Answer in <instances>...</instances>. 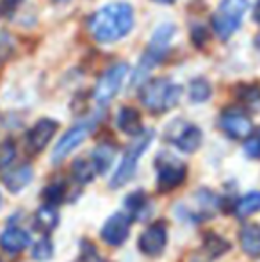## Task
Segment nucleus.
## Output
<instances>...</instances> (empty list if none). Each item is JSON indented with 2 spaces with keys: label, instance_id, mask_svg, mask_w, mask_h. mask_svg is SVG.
<instances>
[{
  "label": "nucleus",
  "instance_id": "obj_20",
  "mask_svg": "<svg viewBox=\"0 0 260 262\" xmlns=\"http://www.w3.org/2000/svg\"><path fill=\"white\" fill-rule=\"evenodd\" d=\"M34 221H36V228H38L39 232L49 234V232H52L54 228L57 227V223H59V212H57L54 205H50V204L43 205V207H39L38 212H36Z\"/></svg>",
  "mask_w": 260,
  "mask_h": 262
},
{
  "label": "nucleus",
  "instance_id": "obj_12",
  "mask_svg": "<svg viewBox=\"0 0 260 262\" xmlns=\"http://www.w3.org/2000/svg\"><path fill=\"white\" fill-rule=\"evenodd\" d=\"M168 245V230L162 223H153L139 235L137 246L145 255L159 257Z\"/></svg>",
  "mask_w": 260,
  "mask_h": 262
},
{
  "label": "nucleus",
  "instance_id": "obj_35",
  "mask_svg": "<svg viewBox=\"0 0 260 262\" xmlns=\"http://www.w3.org/2000/svg\"><path fill=\"white\" fill-rule=\"evenodd\" d=\"M0 202H2V198H0Z\"/></svg>",
  "mask_w": 260,
  "mask_h": 262
},
{
  "label": "nucleus",
  "instance_id": "obj_16",
  "mask_svg": "<svg viewBox=\"0 0 260 262\" xmlns=\"http://www.w3.org/2000/svg\"><path fill=\"white\" fill-rule=\"evenodd\" d=\"M116 125L118 128L127 136H137L143 132V120H141V114H139L137 109L134 107H122L116 116Z\"/></svg>",
  "mask_w": 260,
  "mask_h": 262
},
{
  "label": "nucleus",
  "instance_id": "obj_30",
  "mask_svg": "<svg viewBox=\"0 0 260 262\" xmlns=\"http://www.w3.org/2000/svg\"><path fill=\"white\" fill-rule=\"evenodd\" d=\"M14 159V145L9 141L0 145V168H6L11 164V161Z\"/></svg>",
  "mask_w": 260,
  "mask_h": 262
},
{
  "label": "nucleus",
  "instance_id": "obj_33",
  "mask_svg": "<svg viewBox=\"0 0 260 262\" xmlns=\"http://www.w3.org/2000/svg\"><path fill=\"white\" fill-rule=\"evenodd\" d=\"M155 2H159V4H173L175 0H155Z\"/></svg>",
  "mask_w": 260,
  "mask_h": 262
},
{
  "label": "nucleus",
  "instance_id": "obj_28",
  "mask_svg": "<svg viewBox=\"0 0 260 262\" xmlns=\"http://www.w3.org/2000/svg\"><path fill=\"white\" fill-rule=\"evenodd\" d=\"M43 196H45V200L49 202L50 205L59 204V202L64 198V187L61 186V184H52V186H49L45 189Z\"/></svg>",
  "mask_w": 260,
  "mask_h": 262
},
{
  "label": "nucleus",
  "instance_id": "obj_27",
  "mask_svg": "<svg viewBox=\"0 0 260 262\" xmlns=\"http://www.w3.org/2000/svg\"><path fill=\"white\" fill-rule=\"evenodd\" d=\"M77 262H107V260H105L104 257H100V253L97 252L94 245L84 241L82 245H80V257Z\"/></svg>",
  "mask_w": 260,
  "mask_h": 262
},
{
  "label": "nucleus",
  "instance_id": "obj_24",
  "mask_svg": "<svg viewBox=\"0 0 260 262\" xmlns=\"http://www.w3.org/2000/svg\"><path fill=\"white\" fill-rule=\"evenodd\" d=\"M212 95L210 82L207 79H193L189 84V100L195 102V104H201V102H207Z\"/></svg>",
  "mask_w": 260,
  "mask_h": 262
},
{
  "label": "nucleus",
  "instance_id": "obj_14",
  "mask_svg": "<svg viewBox=\"0 0 260 262\" xmlns=\"http://www.w3.org/2000/svg\"><path fill=\"white\" fill-rule=\"evenodd\" d=\"M239 243L243 252L251 259L260 257V225L258 223H244L239 232Z\"/></svg>",
  "mask_w": 260,
  "mask_h": 262
},
{
  "label": "nucleus",
  "instance_id": "obj_22",
  "mask_svg": "<svg viewBox=\"0 0 260 262\" xmlns=\"http://www.w3.org/2000/svg\"><path fill=\"white\" fill-rule=\"evenodd\" d=\"M72 175L75 179V182L79 184H89L93 182L94 175H97V169H94L91 159H77L72 166Z\"/></svg>",
  "mask_w": 260,
  "mask_h": 262
},
{
  "label": "nucleus",
  "instance_id": "obj_26",
  "mask_svg": "<svg viewBox=\"0 0 260 262\" xmlns=\"http://www.w3.org/2000/svg\"><path fill=\"white\" fill-rule=\"evenodd\" d=\"M54 255V246L52 243H50V239H41V241H38L34 245V248H32V257H34L36 260H49L52 259Z\"/></svg>",
  "mask_w": 260,
  "mask_h": 262
},
{
  "label": "nucleus",
  "instance_id": "obj_19",
  "mask_svg": "<svg viewBox=\"0 0 260 262\" xmlns=\"http://www.w3.org/2000/svg\"><path fill=\"white\" fill-rule=\"evenodd\" d=\"M32 180V168L27 164H21L18 168H14L13 171H9L7 175H4V182H6L7 189L18 193L21 191L29 182Z\"/></svg>",
  "mask_w": 260,
  "mask_h": 262
},
{
  "label": "nucleus",
  "instance_id": "obj_10",
  "mask_svg": "<svg viewBox=\"0 0 260 262\" xmlns=\"http://www.w3.org/2000/svg\"><path fill=\"white\" fill-rule=\"evenodd\" d=\"M219 127L223 128L226 136L233 139H244L251 134L253 123L250 116L241 109H226L219 116Z\"/></svg>",
  "mask_w": 260,
  "mask_h": 262
},
{
  "label": "nucleus",
  "instance_id": "obj_9",
  "mask_svg": "<svg viewBox=\"0 0 260 262\" xmlns=\"http://www.w3.org/2000/svg\"><path fill=\"white\" fill-rule=\"evenodd\" d=\"M93 128H94V121H84V123H77L75 127L69 128L63 138L57 141L52 154V161L61 162L63 159L68 157L77 146H80L86 141V138L93 132Z\"/></svg>",
  "mask_w": 260,
  "mask_h": 262
},
{
  "label": "nucleus",
  "instance_id": "obj_34",
  "mask_svg": "<svg viewBox=\"0 0 260 262\" xmlns=\"http://www.w3.org/2000/svg\"><path fill=\"white\" fill-rule=\"evenodd\" d=\"M56 2H61V0H56Z\"/></svg>",
  "mask_w": 260,
  "mask_h": 262
},
{
  "label": "nucleus",
  "instance_id": "obj_13",
  "mask_svg": "<svg viewBox=\"0 0 260 262\" xmlns=\"http://www.w3.org/2000/svg\"><path fill=\"white\" fill-rule=\"evenodd\" d=\"M57 130V121L50 120V118H43L39 120L34 127L29 130L27 134V148L32 154H38L45 148L50 143V139L54 138Z\"/></svg>",
  "mask_w": 260,
  "mask_h": 262
},
{
  "label": "nucleus",
  "instance_id": "obj_32",
  "mask_svg": "<svg viewBox=\"0 0 260 262\" xmlns=\"http://www.w3.org/2000/svg\"><path fill=\"white\" fill-rule=\"evenodd\" d=\"M253 18L257 24H260V0L257 4H255V9H253Z\"/></svg>",
  "mask_w": 260,
  "mask_h": 262
},
{
  "label": "nucleus",
  "instance_id": "obj_31",
  "mask_svg": "<svg viewBox=\"0 0 260 262\" xmlns=\"http://www.w3.org/2000/svg\"><path fill=\"white\" fill-rule=\"evenodd\" d=\"M191 39L193 43H195L196 47H203L205 43H207L208 36H207V29L205 27H195L191 32Z\"/></svg>",
  "mask_w": 260,
  "mask_h": 262
},
{
  "label": "nucleus",
  "instance_id": "obj_11",
  "mask_svg": "<svg viewBox=\"0 0 260 262\" xmlns=\"http://www.w3.org/2000/svg\"><path fill=\"white\" fill-rule=\"evenodd\" d=\"M130 234V217L123 212H116L105 220L100 230V237L111 246H122L129 239Z\"/></svg>",
  "mask_w": 260,
  "mask_h": 262
},
{
  "label": "nucleus",
  "instance_id": "obj_2",
  "mask_svg": "<svg viewBox=\"0 0 260 262\" xmlns=\"http://www.w3.org/2000/svg\"><path fill=\"white\" fill-rule=\"evenodd\" d=\"M182 97V88L178 84H175L170 79H152L150 82H146L141 88V98L143 105L153 114H160L166 113V111L173 109L178 104Z\"/></svg>",
  "mask_w": 260,
  "mask_h": 262
},
{
  "label": "nucleus",
  "instance_id": "obj_29",
  "mask_svg": "<svg viewBox=\"0 0 260 262\" xmlns=\"http://www.w3.org/2000/svg\"><path fill=\"white\" fill-rule=\"evenodd\" d=\"M244 154L251 159H260V136H248L244 141Z\"/></svg>",
  "mask_w": 260,
  "mask_h": 262
},
{
  "label": "nucleus",
  "instance_id": "obj_25",
  "mask_svg": "<svg viewBox=\"0 0 260 262\" xmlns=\"http://www.w3.org/2000/svg\"><path fill=\"white\" fill-rule=\"evenodd\" d=\"M237 98H239L244 105L251 107V109H258L260 107V86H257V84L239 86V90H237Z\"/></svg>",
  "mask_w": 260,
  "mask_h": 262
},
{
  "label": "nucleus",
  "instance_id": "obj_8",
  "mask_svg": "<svg viewBox=\"0 0 260 262\" xmlns=\"http://www.w3.org/2000/svg\"><path fill=\"white\" fill-rule=\"evenodd\" d=\"M168 141H171L175 146H177L180 152L185 154H193L196 152L201 146V141H203V134L201 130L193 123H187V121H173V123L168 127L166 132Z\"/></svg>",
  "mask_w": 260,
  "mask_h": 262
},
{
  "label": "nucleus",
  "instance_id": "obj_23",
  "mask_svg": "<svg viewBox=\"0 0 260 262\" xmlns=\"http://www.w3.org/2000/svg\"><path fill=\"white\" fill-rule=\"evenodd\" d=\"M260 210V191H251L244 194L235 205V214L239 217H248L251 214H257Z\"/></svg>",
  "mask_w": 260,
  "mask_h": 262
},
{
  "label": "nucleus",
  "instance_id": "obj_7",
  "mask_svg": "<svg viewBox=\"0 0 260 262\" xmlns=\"http://www.w3.org/2000/svg\"><path fill=\"white\" fill-rule=\"evenodd\" d=\"M187 175L184 162L177 161L171 156H159L157 159V187L162 193H170L175 187L182 186Z\"/></svg>",
  "mask_w": 260,
  "mask_h": 262
},
{
  "label": "nucleus",
  "instance_id": "obj_6",
  "mask_svg": "<svg viewBox=\"0 0 260 262\" xmlns=\"http://www.w3.org/2000/svg\"><path fill=\"white\" fill-rule=\"evenodd\" d=\"M127 73H129L127 62H116L102 73V77L97 82V88H94V100H97L98 105H107L120 93Z\"/></svg>",
  "mask_w": 260,
  "mask_h": 262
},
{
  "label": "nucleus",
  "instance_id": "obj_5",
  "mask_svg": "<svg viewBox=\"0 0 260 262\" xmlns=\"http://www.w3.org/2000/svg\"><path fill=\"white\" fill-rule=\"evenodd\" d=\"M173 36H175L173 24H162L157 27V31L153 32L152 39H150V43H148L146 54L143 55V61H141V64H139L135 80H139L148 70H152L157 62L162 61L164 55L168 54V49H170V43H171V38H173Z\"/></svg>",
  "mask_w": 260,
  "mask_h": 262
},
{
  "label": "nucleus",
  "instance_id": "obj_3",
  "mask_svg": "<svg viewBox=\"0 0 260 262\" xmlns=\"http://www.w3.org/2000/svg\"><path fill=\"white\" fill-rule=\"evenodd\" d=\"M153 139V130H143L141 134L134 136V141L127 146V150L123 152V157L120 161V166L116 169V173L111 179V187L118 189V187L125 186L127 182L134 177L135 169H137V162L141 159L143 154L146 152V148L150 146Z\"/></svg>",
  "mask_w": 260,
  "mask_h": 262
},
{
  "label": "nucleus",
  "instance_id": "obj_15",
  "mask_svg": "<svg viewBox=\"0 0 260 262\" xmlns=\"http://www.w3.org/2000/svg\"><path fill=\"white\" fill-rule=\"evenodd\" d=\"M29 245H31V237L20 227H9L0 234V246L9 253H20Z\"/></svg>",
  "mask_w": 260,
  "mask_h": 262
},
{
  "label": "nucleus",
  "instance_id": "obj_1",
  "mask_svg": "<svg viewBox=\"0 0 260 262\" xmlns=\"http://www.w3.org/2000/svg\"><path fill=\"white\" fill-rule=\"evenodd\" d=\"M134 27V9L127 2H112L100 7L89 18V31L100 43H114Z\"/></svg>",
  "mask_w": 260,
  "mask_h": 262
},
{
  "label": "nucleus",
  "instance_id": "obj_18",
  "mask_svg": "<svg viewBox=\"0 0 260 262\" xmlns=\"http://www.w3.org/2000/svg\"><path fill=\"white\" fill-rule=\"evenodd\" d=\"M116 157V146H112L111 143H102L91 154V162H93L97 173H105L111 164L114 162Z\"/></svg>",
  "mask_w": 260,
  "mask_h": 262
},
{
  "label": "nucleus",
  "instance_id": "obj_4",
  "mask_svg": "<svg viewBox=\"0 0 260 262\" xmlns=\"http://www.w3.org/2000/svg\"><path fill=\"white\" fill-rule=\"evenodd\" d=\"M248 0H221L212 16V29L219 39H228L243 24Z\"/></svg>",
  "mask_w": 260,
  "mask_h": 262
},
{
  "label": "nucleus",
  "instance_id": "obj_21",
  "mask_svg": "<svg viewBox=\"0 0 260 262\" xmlns=\"http://www.w3.org/2000/svg\"><path fill=\"white\" fill-rule=\"evenodd\" d=\"M203 250L210 259H216V257H219L225 252H228L230 243L226 241V239H223L221 235L208 232V234L203 235Z\"/></svg>",
  "mask_w": 260,
  "mask_h": 262
},
{
  "label": "nucleus",
  "instance_id": "obj_17",
  "mask_svg": "<svg viewBox=\"0 0 260 262\" xmlns=\"http://www.w3.org/2000/svg\"><path fill=\"white\" fill-rule=\"evenodd\" d=\"M125 207L129 209L130 217H134V220H137V221H143L152 212V210H150L152 202H150V198L146 196L143 191H135V193H132L125 200Z\"/></svg>",
  "mask_w": 260,
  "mask_h": 262
}]
</instances>
